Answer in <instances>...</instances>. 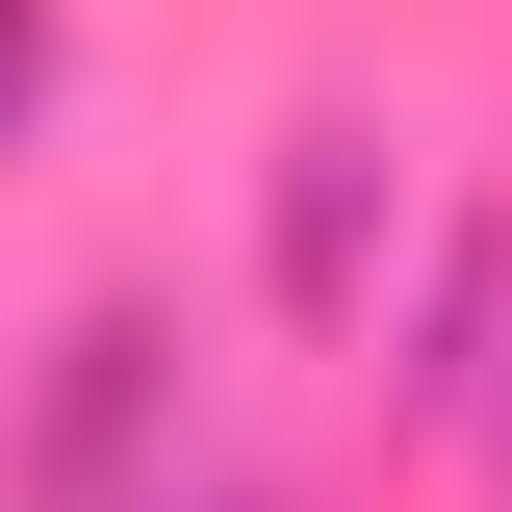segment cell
I'll return each instance as SVG.
<instances>
[{
	"instance_id": "obj_1",
	"label": "cell",
	"mask_w": 512,
	"mask_h": 512,
	"mask_svg": "<svg viewBox=\"0 0 512 512\" xmlns=\"http://www.w3.org/2000/svg\"><path fill=\"white\" fill-rule=\"evenodd\" d=\"M359 256H384V128H359V103H308V128H282V308L359 333Z\"/></svg>"
},
{
	"instance_id": "obj_2",
	"label": "cell",
	"mask_w": 512,
	"mask_h": 512,
	"mask_svg": "<svg viewBox=\"0 0 512 512\" xmlns=\"http://www.w3.org/2000/svg\"><path fill=\"white\" fill-rule=\"evenodd\" d=\"M52 128V0H0V154Z\"/></svg>"
}]
</instances>
